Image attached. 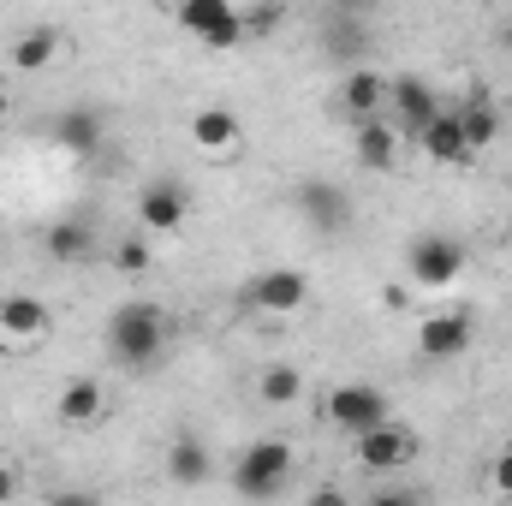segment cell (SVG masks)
<instances>
[{"mask_svg":"<svg viewBox=\"0 0 512 506\" xmlns=\"http://www.w3.org/2000/svg\"><path fill=\"white\" fill-rule=\"evenodd\" d=\"M167 334H173V316H167L155 298H126V304L108 316V358H114L120 370H149V364H161Z\"/></svg>","mask_w":512,"mask_h":506,"instance_id":"1","label":"cell"},{"mask_svg":"<svg viewBox=\"0 0 512 506\" xmlns=\"http://www.w3.org/2000/svg\"><path fill=\"white\" fill-rule=\"evenodd\" d=\"M54 411H60V423H66V429H90V423L108 411V387H102L96 376H72L66 387H60Z\"/></svg>","mask_w":512,"mask_h":506,"instance_id":"13","label":"cell"},{"mask_svg":"<svg viewBox=\"0 0 512 506\" xmlns=\"http://www.w3.org/2000/svg\"><path fill=\"white\" fill-rule=\"evenodd\" d=\"M239 18H245V36H268V30H280L286 12H280V6H251V12H239Z\"/></svg>","mask_w":512,"mask_h":506,"instance_id":"26","label":"cell"},{"mask_svg":"<svg viewBox=\"0 0 512 506\" xmlns=\"http://www.w3.org/2000/svg\"><path fill=\"white\" fill-rule=\"evenodd\" d=\"M358 48H364V30H358L346 12H328V54H334V60H352Z\"/></svg>","mask_w":512,"mask_h":506,"instance_id":"24","label":"cell"},{"mask_svg":"<svg viewBox=\"0 0 512 506\" xmlns=\"http://www.w3.org/2000/svg\"><path fill=\"white\" fill-rule=\"evenodd\" d=\"M304 506H352V495H346V489H316Z\"/></svg>","mask_w":512,"mask_h":506,"instance_id":"29","label":"cell"},{"mask_svg":"<svg viewBox=\"0 0 512 506\" xmlns=\"http://www.w3.org/2000/svg\"><path fill=\"white\" fill-rule=\"evenodd\" d=\"M96 251V233L84 227V221H54L48 227V256L54 262H78V256Z\"/></svg>","mask_w":512,"mask_h":506,"instance_id":"23","label":"cell"},{"mask_svg":"<svg viewBox=\"0 0 512 506\" xmlns=\"http://www.w3.org/2000/svg\"><path fill=\"white\" fill-rule=\"evenodd\" d=\"M6 114H12V96H6V84H0V120H6Z\"/></svg>","mask_w":512,"mask_h":506,"instance_id":"33","label":"cell"},{"mask_svg":"<svg viewBox=\"0 0 512 506\" xmlns=\"http://www.w3.org/2000/svg\"><path fill=\"white\" fill-rule=\"evenodd\" d=\"M102 137H108L102 108H66V114L54 120V143H60L66 155H96V149H102Z\"/></svg>","mask_w":512,"mask_h":506,"instance_id":"17","label":"cell"},{"mask_svg":"<svg viewBox=\"0 0 512 506\" xmlns=\"http://www.w3.org/2000/svg\"><path fill=\"white\" fill-rule=\"evenodd\" d=\"M322 411H328V423L346 429L352 441L370 435V429H382V423H393V405H387V393L376 381H340V387L322 399Z\"/></svg>","mask_w":512,"mask_h":506,"instance_id":"3","label":"cell"},{"mask_svg":"<svg viewBox=\"0 0 512 506\" xmlns=\"http://www.w3.org/2000/svg\"><path fill=\"white\" fill-rule=\"evenodd\" d=\"M405 274H411V286H429V292L453 286L465 274V245L447 239V233H417L411 251H405Z\"/></svg>","mask_w":512,"mask_h":506,"instance_id":"4","label":"cell"},{"mask_svg":"<svg viewBox=\"0 0 512 506\" xmlns=\"http://www.w3.org/2000/svg\"><path fill=\"white\" fill-rule=\"evenodd\" d=\"M489 483H495V495H507V501H512V447H507V453H495V465H489Z\"/></svg>","mask_w":512,"mask_h":506,"instance_id":"27","label":"cell"},{"mask_svg":"<svg viewBox=\"0 0 512 506\" xmlns=\"http://www.w3.org/2000/svg\"><path fill=\"white\" fill-rule=\"evenodd\" d=\"M191 137H197L209 155H233L245 131H239V120H233L227 108H197V114H191Z\"/></svg>","mask_w":512,"mask_h":506,"instance_id":"20","label":"cell"},{"mask_svg":"<svg viewBox=\"0 0 512 506\" xmlns=\"http://www.w3.org/2000/svg\"><path fill=\"white\" fill-rule=\"evenodd\" d=\"M405 298H411V286H399V280H393V286H387V292H382V304H393V310H399Z\"/></svg>","mask_w":512,"mask_h":506,"instance_id":"31","label":"cell"},{"mask_svg":"<svg viewBox=\"0 0 512 506\" xmlns=\"http://www.w3.org/2000/svg\"><path fill=\"white\" fill-rule=\"evenodd\" d=\"M48 506H96V495H54Z\"/></svg>","mask_w":512,"mask_h":506,"instance_id":"32","label":"cell"},{"mask_svg":"<svg viewBox=\"0 0 512 506\" xmlns=\"http://www.w3.org/2000/svg\"><path fill=\"white\" fill-rule=\"evenodd\" d=\"M185 215H191V197H185L179 179H155V185L137 191V227H143V239H173L185 227Z\"/></svg>","mask_w":512,"mask_h":506,"instance_id":"6","label":"cell"},{"mask_svg":"<svg viewBox=\"0 0 512 506\" xmlns=\"http://www.w3.org/2000/svg\"><path fill=\"white\" fill-rule=\"evenodd\" d=\"M292 465H298V453L286 447V441H251L245 453H239V465H233V495L239 501H274V495H286V483H292Z\"/></svg>","mask_w":512,"mask_h":506,"instance_id":"2","label":"cell"},{"mask_svg":"<svg viewBox=\"0 0 512 506\" xmlns=\"http://www.w3.org/2000/svg\"><path fill=\"white\" fill-rule=\"evenodd\" d=\"M149 262H155L149 239H120V245H114V268H120V274H149Z\"/></svg>","mask_w":512,"mask_h":506,"instance_id":"25","label":"cell"},{"mask_svg":"<svg viewBox=\"0 0 512 506\" xmlns=\"http://www.w3.org/2000/svg\"><path fill=\"white\" fill-rule=\"evenodd\" d=\"M364 506H417V501H411L405 489H382V495H370Z\"/></svg>","mask_w":512,"mask_h":506,"instance_id":"30","label":"cell"},{"mask_svg":"<svg viewBox=\"0 0 512 506\" xmlns=\"http://www.w3.org/2000/svg\"><path fill=\"white\" fill-rule=\"evenodd\" d=\"M352 459H358L364 471H376V477H393V471H405V465L417 459V435L393 417V423H382V429H370V435L352 441Z\"/></svg>","mask_w":512,"mask_h":506,"instance_id":"8","label":"cell"},{"mask_svg":"<svg viewBox=\"0 0 512 506\" xmlns=\"http://www.w3.org/2000/svg\"><path fill=\"white\" fill-rule=\"evenodd\" d=\"M298 209H304V221H310L316 233H340V227L352 221V197H346L340 185H328V179H304V185H298Z\"/></svg>","mask_w":512,"mask_h":506,"instance_id":"11","label":"cell"},{"mask_svg":"<svg viewBox=\"0 0 512 506\" xmlns=\"http://www.w3.org/2000/svg\"><path fill=\"white\" fill-rule=\"evenodd\" d=\"M417 149H423L429 161H441V167L471 161V149H465V126H459V108H441L429 126L417 131Z\"/></svg>","mask_w":512,"mask_h":506,"instance_id":"15","label":"cell"},{"mask_svg":"<svg viewBox=\"0 0 512 506\" xmlns=\"http://www.w3.org/2000/svg\"><path fill=\"white\" fill-rule=\"evenodd\" d=\"M245 304L251 310H268V316H292L310 304V274L304 268H262L245 280Z\"/></svg>","mask_w":512,"mask_h":506,"instance_id":"7","label":"cell"},{"mask_svg":"<svg viewBox=\"0 0 512 506\" xmlns=\"http://www.w3.org/2000/svg\"><path fill=\"white\" fill-rule=\"evenodd\" d=\"M387 108H393V131L417 143V131L441 114V96H435V84H429V78L399 72V78H387Z\"/></svg>","mask_w":512,"mask_h":506,"instance_id":"5","label":"cell"},{"mask_svg":"<svg viewBox=\"0 0 512 506\" xmlns=\"http://www.w3.org/2000/svg\"><path fill=\"white\" fill-rule=\"evenodd\" d=\"M471 346V316L465 310H435L423 328H417V352L429 358V364H447V358H459Z\"/></svg>","mask_w":512,"mask_h":506,"instance_id":"10","label":"cell"},{"mask_svg":"<svg viewBox=\"0 0 512 506\" xmlns=\"http://www.w3.org/2000/svg\"><path fill=\"white\" fill-rule=\"evenodd\" d=\"M54 54H60V30H48V24H36V30H24L12 42V66L18 72H42V66H54Z\"/></svg>","mask_w":512,"mask_h":506,"instance_id":"22","label":"cell"},{"mask_svg":"<svg viewBox=\"0 0 512 506\" xmlns=\"http://www.w3.org/2000/svg\"><path fill=\"white\" fill-rule=\"evenodd\" d=\"M167 483L173 489H203L209 477H215V459H209V447L197 441V435H173V447H167Z\"/></svg>","mask_w":512,"mask_h":506,"instance_id":"14","label":"cell"},{"mask_svg":"<svg viewBox=\"0 0 512 506\" xmlns=\"http://www.w3.org/2000/svg\"><path fill=\"white\" fill-rule=\"evenodd\" d=\"M459 126H465V149L483 155V149L495 143V131H501V108H495V96H489V90H471V102L459 108Z\"/></svg>","mask_w":512,"mask_h":506,"instance_id":"19","label":"cell"},{"mask_svg":"<svg viewBox=\"0 0 512 506\" xmlns=\"http://www.w3.org/2000/svg\"><path fill=\"white\" fill-rule=\"evenodd\" d=\"M256 399L274 405V411L298 405V399H304V370H292V364H268V370L256 376Z\"/></svg>","mask_w":512,"mask_h":506,"instance_id":"21","label":"cell"},{"mask_svg":"<svg viewBox=\"0 0 512 506\" xmlns=\"http://www.w3.org/2000/svg\"><path fill=\"white\" fill-rule=\"evenodd\" d=\"M12 501H18V471L0 459V506H12Z\"/></svg>","mask_w":512,"mask_h":506,"instance_id":"28","label":"cell"},{"mask_svg":"<svg viewBox=\"0 0 512 506\" xmlns=\"http://www.w3.org/2000/svg\"><path fill=\"white\" fill-rule=\"evenodd\" d=\"M352 155H358V167H370V173L399 167V131H393V120H364V126L352 131Z\"/></svg>","mask_w":512,"mask_h":506,"instance_id":"18","label":"cell"},{"mask_svg":"<svg viewBox=\"0 0 512 506\" xmlns=\"http://www.w3.org/2000/svg\"><path fill=\"white\" fill-rule=\"evenodd\" d=\"M340 108L364 126V120H382L387 108V78L382 72H370V66H358V72H346L340 78Z\"/></svg>","mask_w":512,"mask_h":506,"instance_id":"16","label":"cell"},{"mask_svg":"<svg viewBox=\"0 0 512 506\" xmlns=\"http://www.w3.org/2000/svg\"><path fill=\"white\" fill-rule=\"evenodd\" d=\"M48 328H54V316H48L42 298H30V292H6L0 298V340L36 346V340H48Z\"/></svg>","mask_w":512,"mask_h":506,"instance_id":"12","label":"cell"},{"mask_svg":"<svg viewBox=\"0 0 512 506\" xmlns=\"http://www.w3.org/2000/svg\"><path fill=\"white\" fill-rule=\"evenodd\" d=\"M179 24L203 42V48H239L245 42V18L233 0H185L179 6Z\"/></svg>","mask_w":512,"mask_h":506,"instance_id":"9","label":"cell"}]
</instances>
